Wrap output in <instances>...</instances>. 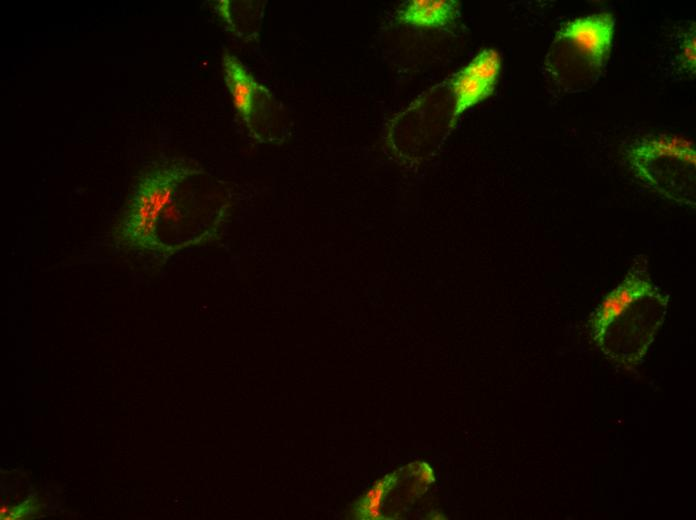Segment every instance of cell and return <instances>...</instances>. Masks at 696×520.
I'll return each instance as SVG.
<instances>
[{
	"label": "cell",
	"instance_id": "8",
	"mask_svg": "<svg viewBox=\"0 0 696 520\" xmlns=\"http://www.w3.org/2000/svg\"><path fill=\"white\" fill-rule=\"evenodd\" d=\"M678 53L676 59L684 73L690 76L695 75L696 71V51H695V23L684 28L678 33Z\"/></svg>",
	"mask_w": 696,
	"mask_h": 520
},
{
	"label": "cell",
	"instance_id": "6",
	"mask_svg": "<svg viewBox=\"0 0 696 520\" xmlns=\"http://www.w3.org/2000/svg\"><path fill=\"white\" fill-rule=\"evenodd\" d=\"M500 70V54L495 49L487 48L453 76L450 82L455 101L452 124L461 113L493 93Z\"/></svg>",
	"mask_w": 696,
	"mask_h": 520
},
{
	"label": "cell",
	"instance_id": "7",
	"mask_svg": "<svg viewBox=\"0 0 696 520\" xmlns=\"http://www.w3.org/2000/svg\"><path fill=\"white\" fill-rule=\"evenodd\" d=\"M460 3L454 0H412L399 12L398 20L421 28H448L459 17Z\"/></svg>",
	"mask_w": 696,
	"mask_h": 520
},
{
	"label": "cell",
	"instance_id": "2",
	"mask_svg": "<svg viewBox=\"0 0 696 520\" xmlns=\"http://www.w3.org/2000/svg\"><path fill=\"white\" fill-rule=\"evenodd\" d=\"M615 18L602 12L565 23L556 33L544 60L548 77L566 92L592 86L609 58Z\"/></svg>",
	"mask_w": 696,
	"mask_h": 520
},
{
	"label": "cell",
	"instance_id": "5",
	"mask_svg": "<svg viewBox=\"0 0 696 520\" xmlns=\"http://www.w3.org/2000/svg\"><path fill=\"white\" fill-rule=\"evenodd\" d=\"M225 82L233 104L250 132L260 141L272 128L276 105L270 91L260 84L234 55L224 53Z\"/></svg>",
	"mask_w": 696,
	"mask_h": 520
},
{
	"label": "cell",
	"instance_id": "1",
	"mask_svg": "<svg viewBox=\"0 0 696 520\" xmlns=\"http://www.w3.org/2000/svg\"><path fill=\"white\" fill-rule=\"evenodd\" d=\"M669 297L652 281L646 256L636 257L590 320L595 345L607 358L635 366L664 321Z\"/></svg>",
	"mask_w": 696,
	"mask_h": 520
},
{
	"label": "cell",
	"instance_id": "3",
	"mask_svg": "<svg viewBox=\"0 0 696 520\" xmlns=\"http://www.w3.org/2000/svg\"><path fill=\"white\" fill-rule=\"evenodd\" d=\"M624 157L643 185L673 203L695 208L694 142L675 134H647L630 143Z\"/></svg>",
	"mask_w": 696,
	"mask_h": 520
},
{
	"label": "cell",
	"instance_id": "4",
	"mask_svg": "<svg viewBox=\"0 0 696 520\" xmlns=\"http://www.w3.org/2000/svg\"><path fill=\"white\" fill-rule=\"evenodd\" d=\"M182 164L159 166L137 182L118 230L120 243L136 252L160 254L159 217L180 182L195 173Z\"/></svg>",
	"mask_w": 696,
	"mask_h": 520
}]
</instances>
